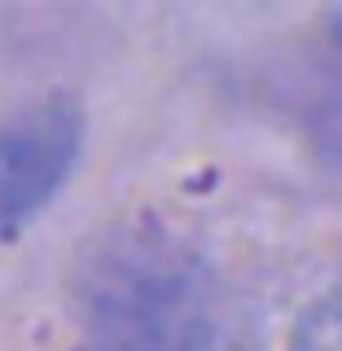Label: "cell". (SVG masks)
I'll return each instance as SVG.
<instances>
[{
    "label": "cell",
    "mask_w": 342,
    "mask_h": 351,
    "mask_svg": "<svg viewBox=\"0 0 342 351\" xmlns=\"http://www.w3.org/2000/svg\"><path fill=\"white\" fill-rule=\"evenodd\" d=\"M334 36H338V44H342V9L334 14Z\"/></svg>",
    "instance_id": "3"
},
{
    "label": "cell",
    "mask_w": 342,
    "mask_h": 351,
    "mask_svg": "<svg viewBox=\"0 0 342 351\" xmlns=\"http://www.w3.org/2000/svg\"><path fill=\"white\" fill-rule=\"evenodd\" d=\"M84 145V110L53 93L0 123V237L31 224L66 184Z\"/></svg>",
    "instance_id": "1"
},
{
    "label": "cell",
    "mask_w": 342,
    "mask_h": 351,
    "mask_svg": "<svg viewBox=\"0 0 342 351\" xmlns=\"http://www.w3.org/2000/svg\"><path fill=\"white\" fill-rule=\"evenodd\" d=\"M290 351H342V290L325 294L299 316L290 334Z\"/></svg>",
    "instance_id": "2"
}]
</instances>
